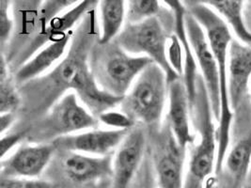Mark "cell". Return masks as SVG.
Listing matches in <instances>:
<instances>
[{
	"mask_svg": "<svg viewBox=\"0 0 251 188\" xmlns=\"http://www.w3.org/2000/svg\"><path fill=\"white\" fill-rule=\"evenodd\" d=\"M94 9L84 18L75 31L66 57L46 75L23 86L22 104L28 113L44 116L63 95L73 92L80 102L97 118L120 106L124 98L105 93L95 81L90 67V55L97 43L94 32Z\"/></svg>",
	"mask_w": 251,
	"mask_h": 188,
	"instance_id": "6da1fadb",
	"label": "cell"
},
{
	"mask_svg": "<svg viewBox=\"0 0 251 188\" xmlns=\"http://www.w3.org/2000/svg\"><path fill=\"white\" fill-rule=\"evenodd\" d=\"M183 4L186 12L190 13L203 28L218 67L221 112L217 130V156L215 170L217 176L221 171L228 152L233 118L228 94V48L232 37L228 24L203 1H183Z\"/></svg>",
	"mask_w": 251,
	"mask_h": 188,
	"instance_id": "7a4b0ae2",
	"label": "cell"
},
{
	"mask_svg": "<svg viewBox=\"0 0 251 188\" xmlns=\"http://www.w3.org/2000/svg\"><path fill=\"white\" fill-rule=\"evenodd\" d=\"M190 115L199 140L187 148L189 158L183 188H204L207 180L216 170L217 129L205 83L201 73L197 78L194 98L190 103Z\"/></svg>",
	"mask_w": 251,
	"mask_h": 188,
	"instance_id": "3957f363",
	"label": "cell"
},
{
	"mask_svg": "<svg viewBox=\"0 0 251 188\" xmlns=\"http://www.w3.org/2000/svg\"><path fill=\"white\" fill-rule=\"evenodd\" d=\"M153 61L145 56H135L112 42L96 43L90 55V67L98 86L107 94L124 98L140 73Z\"/></svg>",
	"mask_w": 251,
	"mask_h": 188,
	"instance_id": "277c9868",
	"label": "cell"
},
{
	"mask_svg": "<svg viewBox=\"0 0 251 188\" xmlns=\"http://www.w3.org/2000/svg\"><path fill=\"white\" fill-rule=\"evenodd\" d=\"M169 83L163 69L150 64L124 97L120 107L137 125L153 131L161 128L162 118L168 106Z\"/></svg>",
	"mask_w": 251,
	"mask_h": 188,
	"instance_id": "5b68a950",
	"label": "cell"
},
{
	"mask_svg": "<svg viewBox=\"0 0 251 188\" xmlns=\"http://www.w3.org/2000/svg\"><path fill=\"white\" fill-rule=\"evenodd\" d=\"M98 118L70 92L51 106L46 114L28 129L27 141L31 143H53L57 139L97 128Z\"/></svg>",
	"mask_w": 251,
	"mask_h": 188,
	"instance_id": "8992f818",
	"label": "cell"
},
{
	"mask_svg": "<svg viewBox=\"0 0 251 188\" xmlns=\"http://www.w3.org/2000/svg\"><path fill=\"white\" fill-rule=\"evenodd\" d=\"M232 113L228 152L221 171L216 176L217 188H246L251 169V95Z\"/></svg>",
	"mask_w": 251,
	"mask_h": 188,
	"instance_id": "52a82bcc",
	"label": "cell"
},
{
	"mask_svg": "<svg viewBox=\"0 0 251 188\" xmlns=\"http://www.w3.org/2000/svg\"><path fill=\"white\" fill-rule=\"evenodd\" d=\"M174 32V18L165 24L161 16L138 24L126 23L114 42L127 53L145 56L165 71L168 83L181 78L170 66L167 59L168 38Z\"/></svg>",
	"mask_w": 251,
	"mask_h": 188,
	"instance_id": "ba28073f",
	"label": "cell"
},
{
	"mask_svg": "<svg viewBox=\"0 0 251 188\" xmlns=\"http://www.w3.org/2000/svg\"><path fill=\"white\" fill-rule=\"evenodd\" d=\"M155 133L152 154L158 186L160 188H183L187 149L179 145L167 122Z\"/></svg>",
	"mask_w": 251,
	"mask_h": 188,
	"instance_id": "9c48e42d",
	"label": "cell"
},
{
	"mask_svg": "<svg viewBox=\"0 0 251 188\" xmlns=\"http://www.w3.org/2000/svg\"><path fill=\"white\" fill-rule=\"evenodd\" d=\"M184 21L187 36L194 52L198 67L205 83L212 111L215 119L218 122L221 112V102L217 60L201 25L187 12L185 14Z\"/></svg>",
	"mask_w": 251,
	"mask_h": 188,
	"instance_id": "30bf717a",
	"label": "cell"
},
{
	"mask_svg": "<svg viewBox=\"0 0 251 188\" xmlns=\"http://www.w3.org/2000/svg\"><path fill=\"white\" fill-rule=\"evenodd\" d=\"M56 152L53 143L22 144L1 160V177L36 180L44 173Z\"/></svg>",
	"mask_w": 251,
	"mask_h": 188,
	"instance_id": "8fae6325",
	"label": "cell"
},
{
	"mask_svg": "<svg viewBox=\"0 0 251 188\" xmlns=\"http://www.w3.org/2000/svg\"><path fill=\"white\" fill-rule=\"evenodd\" d=\"M129 131L94 128L59 138L53 144L57 151L105 156L116 152Z\"/></svg>",
	"mask_w": 251,
	"mask_h": 188,
	"instance_id": "7c38bea8",
	"label": "cell"
},
{
	"mask_svg": "<svg viewBox=\"0 0 251 188\" xmlns=\"http://www.w3.org/2000/svg\"><path fill=\"white\" fill-rule=\"evenodd\" d=\"M147 137L142 125L130 130L113 158V188H129L141 164Z\"/></svg>",
	"mask_w": 251,
	"mask_h": 188,
	"instance_id": "4fadbf2b",
	"label": "cell"
},
{
	"mask_svg": "<svg viewBox=\"0 0 251 188\" xmlns=\"http://www.w3.org/2000/svg\"><path fill=\"white\" fill-rule=\"evenodd\" d=\"M166 122L180 146L187 149L197 140L191 130L190 102L183 78L169 83Z\"/></svg>",
	"mask_w": 251,
	"mask_h": 188,
	"instance_id": "5bb4252c",
	"label": "cell"
},
{
	"mask_svg": "<svg viewBox=\"0 0 251 188\" xmlns=\"http://www.w3.org/2000/svg\"><path fill=\"white\" fill-rule=\"evenodd\" d=\"M251 46L232 39L228 59V94L231 111L251 95Z\"/></svg>",
	"mask_w": 251,
	"mask_h": 188,
	"instance_id": "9a60e30c",
	"label": "cell"
},
{
	"mask_svg": "<svg viewBox=\"0 0 251 188\" xmlns=\"http://www.w3.org/2000/svg\"><path fill=\"white\" fill-rule=\"evenodd\" d=\"M61 167L70 181L87 184L112 177L114 153L105 156H92L84 153L63 152Z\"/></svg>",
	"mask_w": 251,
	"mask_h": 188,
	"instance_id": "2e32d148",
	"label": "cell"
},
{
	"mask_svg": "<svg viewBox=\"0 0 251 188\" xmlns=\"http://www.w3.org/2000/svg\"><path fill=\"white\" fill-rule=\"evenodd\" d=\"M75 31L64 39L49 43L40 49L15 73V83L24 85L47 74L64 59L72 45Z\"/></svg>",
	"mask_w": 251,
	"mask_h": 188,
	"instance_id": "e0dca14e",
	"label": "cell"
},
{
	"mask_svg": "<svg viewBox=\"0 0 251 188\" xmlns=\"http://www.w3.org/2000/svg\"><path fill=\"white\" fill-rule=\"evenodd\" d=\"M164 3L172 12L173 18H174V33L178 36L183 46V55H184L183 80L188 94L189 102L191 103L194 98L196 82L200 72L198 71L199 67L197 64V60L195 58L194 52L186 32L185 21H184L186 9L182 1L166 0L164 1Z\"/></svg>",
	"mask_w": 251,
	"mask_h": 188,
	"instance_id": "ac0fdd59",
	"label": "cell"
},
{
	"mask_svg": "<svg viewBox=\"0 0 251 188\" xmlns=\"http://www.w3.org/2000/svg\"><path fill=\"white\" fill-rule=\"evenodd\" d=\"M100 30L97 43L107 45L114 42L125 27L126 2L123 0H103L98 3Z\"/></svg>",
	"mask_w": 251,
	"mask_h": 188,
	"instance_id": "d6986e66",
	"label": "cell"
},
{
	"mask_svg": "<svg viewBox=\"0 0 251 188\" xmlns=\"http://www.w3.org/2000/svg\"><path fill=\"white\" fill-rule=\"evenodd\" d=\"M231 27L238 41L251 46V32L247 27L244 17L245 1L242 0H209L203 1Z\"/></svg>",
	"mask_w": 251,
	"mask_h": 188,
	"instance_id": "ffe728a7",
	"label": "cell"
},
{
	"mask_svg": "<svg viewBox=\"0 0 251 188\" xmlns=\"http://www.w3.org/2000/svg\"><path fill=\"white\" fill-rule=\"evenodd\" d=\"M22 105V96L19 94L11 77L9 63L4 54L0 60V112L1 114L15 113Z\"/></svg>",
	"mask_w": 251,
	"mask_h": 188,
	"instance_id": "44dd1931",
	"label": "cell"
},
{
	"mask_svg": "<svg viewBox=\"0 0 251 188\" xmlns=\"http://www.w3.org/2000/svg\"><path fill=\"white\" fill-rule=\"evenodd\" d=\"M162 12L159 1L131 0L126 2L127 24H138L158 16Z\"/></svg>",
	"mask_w": 251,
	"mask_h": 188,
	"instance_id": "7402d4cb",
	"label": "cell"
},
{
	"mask_svg": "<svg viewBox=\"0 0 251 188\" xmlns=\"http://www.w3.org/2000/svg\"><path fill=\"white\" fill-rule=\"evenodd\" d=\"M97 118L99 123H102L109 129L129 131L137 125V122L125 112L116 110L115 108L101 113Z\"/></svg>",
	"mask_w": 251,
	"mask_h": 188,
	"instance_id": "603a6c76",
	"label": "cell"
},
{
	"mask_svg": "<svg viewBox=\"0 0 251 188\" xmlns=\"http://www.w3.org/2000/svg\"><path fill=\"white\" fill-rule=\"evenodd\" d=\"M11 7L12 4L10 1H0V46L2 51L4 47L8 46V43L11 42L12 35L14 34L15 21Z\"/></svg>",
	"mask_w": 251,
	"mask_h": 188,
	"instance_id": "cb8c5ba5",
	"label": "cell"
},
{
	"mask_svg": "<svg viewBox=\"0 0 251 188\" xmlns=\"http://www.w3.org/2000/svg\"><path fill=\"white\" fill-rule=\"evenodd\" d=\"M167 59L172 70H174L181 78H183L184 68L183 46L180 42V39L174 32L168 38Z\"/></svg>",
	"mask_w": 251,
	"mask_h": 188,
	"instance_id": "d4e9b609",
	"label": "cell"
},
{
	"mask_svg": "<svg viewBox=\"0 0 251 188\" xmlns=\"http://www.w3.org/2000/svg\"><path fill=\"white\" fill-rule=\"evenodd\" d=\"M27 133L28 129H25L17 132H8L4 135H1V160L7 157L9 154H11L13 149H15V147H19L20 143L27 139Z\"/></svg>",
	"mask_w": 251,
	"mask_h": 188,
	"instance_id": "484cf974",
	"label": "cell"
},
{
	"mask_svg": "<svg viewBox=\"0 0 251 188\" xmlns=\"http://www.w3.org/2000/svg\"><path fill=\"white\" fill-rule=\"evenodd\" d=\"M0 188H54L52 184L40 180L1 177Z\"/></svg>",
	"mask_w": 251,
	"mask_h": 188,
	"instance_id": "4316f807",
	"label": "cell"
},
{
	"mask_svg": "<svg viewBox=\"0 0 251 188\" xmlns=\"http://www.w3.org/2000/svg\"><path fill=\"white\" fill-rule=\"evenodd\" d=\"M16 120L15 113L1 114L0 117V134L4 135L9 132L10 128L14 124Z\"/></svg>",
	"mask_w": 251,
	"mask_h": 188,
	"instance_id": "83f0119b",
	"label": "cell"
},
{
	"mask_svg": "<svg viewBox=\"0 0 251 188\" xmlns=\"http://www.w3.org/2000/svg\"><path fill=\"white\" fill-rule=\"evenodd\" d=\"M244 17L247 27L251 32V1H248L244 6Z\"/></svg>",
	"mask_w": 251,
	"mask_h": 188,
	"instance_id": "f1b7e54d",
	"label": "cell"
},
{
	"mask_svg": "<svg viewBox=\"0 0 251 188\" xmlns=\"http://www.w3.org/2000/svg\"><path fill=\"white\" fill-rule=\"evenodd\" d=\"M217 184V178L216 176L210 177L205 184V188H213L214 186Z\"/></svg>",
	"mask_w": 251,
	"mask_h": 188,
	"instance_id": "f546056e",
	"label": "cell"
},
{
	"mask_svg": "<svg viewBox=\"0 0 251 188\" xmlns=\"http://www.w3.org/2000/svg\"><path fill=\"white\" fill-rule=\"evenodd\" d=\"M246 187H250V188H251V169H250L249 176H248V180H247V185H246Z\"/></svg>",
	"mask_w": 251,
	"mask_h": 188,
	"instance_id": "4dcf8cb0",
	"label": "cell"
},
{
	"mask_svg": "<svg viewBox=\"0 0 251 188\" xmlns=\"http://www.w3.org/2000/svg\"><path fill=\"white\" fill-rule=\"evenodd\" d=\"M217 188V184H216V185H215V186H214V188Z\"/></svg>",
	"mask_w": 251,
	"mask_h": 188,
	"instance_id": "1f68e13d",
	"label": "cell"
},
{
	"mask_svg": "<svg viewBox=\"0 0 251 188\" xmlns=\"http://www.w3.org/2000/svg\"><path fill=\"white\" fill-rule=\"evenodd\" d=\"M250 91H251V89H250Z\"/></svg>",
	"mask_w": 251,
	"mask_h": 188,
	"instance_id": "d6a6232c",
	"label": "cell"
},
{
	"mask_svg": "<svg viewBox=\"0 0 251 188\" xmlns=\"http://www.w3.org/2000/svg\"><path fill=\"white\" fill-rule=\"evenodd\" d=\"M250 188V187H246V188Z\"/></svg>",
	"mask_w": 251,
	"mask_h": 188,
	"instance_id": "836d02e7",
	"label": "cell"
}]
</instances>
